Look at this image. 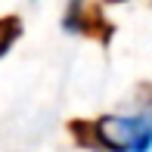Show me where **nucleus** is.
Listing matches in <instances>:
<instances>
[{
	"label": "nucleus",
	"instance_id": "f257e3e1",
	"mask_svg": "<svg viewBox=\"0 0 152 152\" xmlns=\"http://www.w3.org/2000/svg\"><path fill=\"white\" fill-rule=\"evenodd\" d=\"M75 134L93 140L109 152H149L152 149V112L143 115H106L93 124L75 121Z\"/></svg>",
	"mask_w": 152,
	"mask_h": 152
},
{
	"label": "nucleus",
	"instance_id": "f03ea898",
	"mask_svg": "<svg viewBox=\"0 0 152 152\" xmlns=\"http://www.w3.org/2000/svg\"><path fill=\"white\" fill-rule=\"evenodd\" d=\"M19 19H6V22H0V56H3L6 50L12 47V40L19 37Z\"/></svg>",
	"mask_w": 152,
	"mask_h": 152
}]
</instances>
